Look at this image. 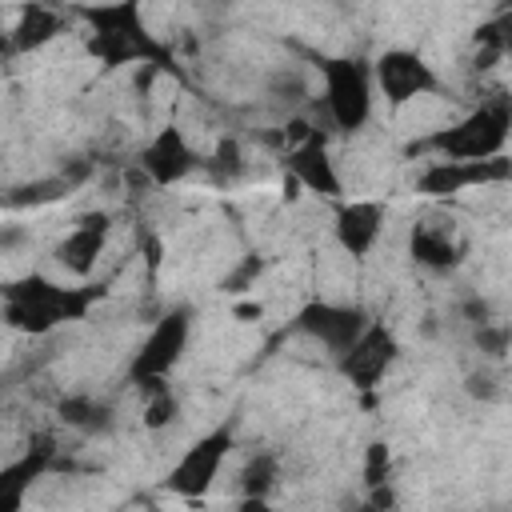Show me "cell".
Instances as JSON below:
<instances>
[{
	"label": "cell",
	"mask_w": 512,
	"mask_h": 512,
	"mask_svg": "<svg viewBox=\"0 0 512 512\" xmlns=\"http://www.w3.org/2000/svg\"><path fill=\"white\" fill-rule=\"evenodd\" d=\"M100 292L104 288H96V284L64 288V284H52L48 276H24V280H12V284L0 288V296H4L0 320L12 324V328H20V332L44 336L56 324L84 320L88 308L100 300Z\"/></svg>",
	"instance_id": "1"
},
{
	"label": "cell",
	"mask_w": 512,
	"mask_h": 512,
	"mask_svg": "<svg viewBox=\"0 0 512 512\" xmlns=\"http://www.w3.org/2000/svg\"><path fill=\"white\" fill-rule=\"evenodd\" d=\"M92 28L88 48L96 60H104L108 68H124V64H152V68H172V56L164 52V44L148 32L144 16H140V0H112V4H92L80 12Z\"/></svg>",
	"instance_id": "2"
},
{
	"label": "cell",
	"mask_w": 512,
	"mask_h": 512,
	"mask_svg": "<svg viewBox=\"0 0 512 512\" xmlns=\"http://www.w3.org/2000/svg\"><path fill=\"white\" fill-rule=\"evenodd\" d=\"M508 124H512V104L508 96H492L480 108H472L464 120L432 132L420 148H432L444 160H488L500 156L508 144Z\"/></svg>",
	"instance_id": "3"
},
{
	"label": "cell",
	"mask_w": 512,
	"mask_h": 512,
	"mask_svg": "<svg viewBox=\"0 0 512 512\" xmlns=\"http://www.w3.org/2000/svg\"><path fill=\"white\" fill-rule=\"evenodd\" d=\"M324 76V104L340 132H360L372 116V68L356 56H316Z\"/></svg>",
	"instance_id": "4"
},
{
	"label": "cell",
	"mask_w": 512,
	"mask_h": 512,
	"mask_svg": "<svg viewBox=\"0 0 512 512\" xmlns=\"http://www.w3.org/2000/svg\"><path fill=\"white\" fill-rule=\"evenodd\" d=\"M188 336H192V312H188V308L164 312V316L152 324V332L144 336V344H140V352L132 356V364H128L132 384H144V388L164 384V376L180 364V356H184V348H188Z\"/></svg>",
	"instance_id": "5"
},
{
	"label": "cell",
	"mask_w": 512,
	"mask_h": 512,
	"mask_svg": "<svg viewBox=\"0 0 512 512\" xmlns=\"http://www.w3.org/2000/svg\"><path fill=\"white\" fill-rule=\"evenodd\" d=\"M372 76H376V84H380V92H384V100L392 108H404V104H412V100H420V96L440 88V76L432 72V64L412 48L380 52L376 64H372Z\"/></svg>",
	"instance_id": "6"
},
{
	"label": "cell",
	"mask_w": 512,
	"mask_h": 512,
	"mask_svg": "<svg viewBox=\"0 0 512 512\" xmlns=\"http://www.w3.org/2000/svg\"><path fill=\"white\" fill-rule=\"evenodd\" d=\"M228 452H232V432H228V428H216V432L200 436V440L176 460V468L168 472V488L180 492V496H188V500L204 496V492L216 484L220 464L228 460Z\"/></svg>",
	"instance_id": "7"
},
{
	"label": "cell",
	"mask_w": 512,
	"mask_h": 512,
	"mask_svg": "<svg viewBox=\"0 0 512 512\" xmlns=\"http://www.w3.org/2000/svg\"><path fill=\"white\" fill-rule=\"evenodd\" d=\"M508 180V160L504 152L500 156H488V160H428L424 172L416 176V188L424 196H456L464 188H476V184H500Z\"/></svg>",
	"instance_id": "8"
},
{
	"label": "cell",
	"mask_w": 512,
	"mask_h": 512,
	"mask_svg": "<svg viewBox=\"0 0 512 512\" xmlns=\"http://www.w3.org/2000/svg\"><path fill=\"white\" fill-rule=\"evenodd\" d=\"M396 352H400V348H396V336L376 320V324H364L360 336H356L336 360H340L344 380H352L356 388H376V384L384 380V372L392 368Z\"/></svg>",
	"instance_id": "9"
},
{
	"label": "cell",
	"mask_w": 512,
	"mask_h": 512,
	"mask_svg": "<svg viewBox=\"0 0 512 512\" xmlns=\"http://www.w3.org/2000/svg\"><path fill=\"white\" fill-rule=\"evenodd\" d=\"M364 324H368V320H364L360 308H352V304H328V300H312V304L300 308V316H296V328L308 332L312 340H320L332 356H340V352L360 336Z\"/></svg>",
	"instance_id": "10"
},
{
	"label": "cell",
	"mask_w": 512,
	"mask_h": 512,
	"mask_svg": "<svg viewBox=\"0 0 512 512\" xmlns=\"http://www.w3.org/2000/svg\"><path fill=\"white\" fill-rule=\"evenodd\" d=\"M108 232H112L108 212H84V216H76V224L68 228V236L56 244V260L72 276H88L100 264L104 248H108Z\"/></svg>",
	"instance_id": "11"
},
{
	"label": "cell",
	"mask_w": 512,
	"mask_h": 512,
	"mask_svg": "<svg viewBox=\"0 0 512 512\" xmlns=\"http://www.w3.org/2000/svg\"><path fill=\"white\" fill-rule=\"evenodd\" d=\"M196 164H200V156H196V148L188 144V136H184L176 124H164V128L148 140V148L140 152V168H144L156 184H176V180H184Z\"/></svg>",
	"instance_id": "12"
},
{
	"label": "cell",
	"mask_w": 512,
	"mask_h": 512,
	"mask_svg": "<svg viewBox=\"0 0 512 512\" xmlns=\"http://www.w3.org/2000/svg\"><path fill=\"white\" fill-rule=\"evenodd\" d=\"M284 168L300 180V188H308L316 196H340V176H336V164H332L320 132H304V140H296L288 148Z\"/></svg>",
	"instance_id": "13"
},
{
	"label": "cell",
	"mask_w": 512,
	"mask_h": 512,
	"mask_svg": "<svg viewBox=\"0 0 512 512\" xmlns=\"http://www.w3.org/2000/svg\"><path fill=\"white\" fill-rule=\"evenodd\" d=\"M384 232V208L376 200H352L336 212V240L348 256L364 260Z\"/></svg>",
	"instance_id": "14"
},
{
	"label": "cell",
	"mask_w": 512,
	"mask_h": 512,
	"mask_svg": "<svg viewBox=\"0 0 512 512\" xmlns=\"http://www.w3.org/2000/svg\"><path fill=\"white\" fill-rule=\"evenodd\" d=\"M408 252H412V260H416V264L444 272V268L460 264L464 244H460V236H456V228H452V224H428V220H424V224H412Z\"/></svg>",
	"instance_id": "15"
},
{
	"label": "cell",
	"mask_w": 512,
	"mask_h": 512,
	"mask_svg": "<svg viewBox=\"0 0 512 512\" xmlns=\"http://www.w3.org/2000/svg\"><path fill=\"white\" fill-rule=\"evenodd\" d=\"M64 32V12L48 0H28L20 4L16 28H12V48L16 52H36L44 44H52Z\"/></svg>",
	"instance_id": "16"
},
{
	"label": "cell",
	"mask_w": 512,
	"mask_h": 512,
	"mask_svg": "<svg viewBox=\"0 0 512 512\" xmlns=\"http://www.w3.org/2000/svg\"><path fill=\"white\" fill-rule=\"evenodd\" d=\"M48 456H52V444L44 440L40 448L24 452L16 464H8V468L0 472V512H4V508H20V504H24V492H28V484L44 472Z\"/></svg>",
	"instance_id": "17"
},
{
	"label": "cell",
	"mask_w": 512,
	"mask_h": 512,
	"mask_svg": "<svg viewBox=\"0 0 512 512\" xmlns=\"http://www.w3.org/2000/svg\"><path fill=\"white\" fill-rule=\"evenodd\" d=\"M60 416H64V424H76V428H100L104 420H108V408L100 404V400H64L60 404Z\"/></svg>",
	"instance_id": "18"
},
{
	"label": "cell",
	"mask_w": 512,
	"mask_h": 512,
	"mask_svg": "<svg viewBox=\"0 0 512 512\" xmlns=\"http://www.w3.org/2000/svg\"><path fill=\"white\" fill-rule=\"evenodd\" d=\"M272 480H276V460H272V456H256V460L244 468V488H248V496H256V500H264V492L272 488Z\"/></svg>",
	"instance_id": "19"
},
{
	"label": "cell",
	"mask_w": 512,
	"mask_h": 512,
	"mask_svg": "<svg viewBox=\"0 0 512 512\" xmlns=\"http://www.w3.org/2000/svg\"><path fill=\"white\" fill-rule=\"evenodd\" d=\"M172 420H176V396L164 384H156V392H152V400L144 408V424L148 428H160V424H172Z\"/></svg>",
	"instance_id": "20"
},
{
	"label": "cell",
	"mask_w": 512,
	"mask_h": 512,
	"mask_svg": "<svg viewBox=\"0 0 512 512\" xmlns=\"http://www.w3.org/2000/svg\"><path fill=\"white\" fill-rule=\"evenodd\" d=\"M60 180H44V184H28V188H20V192H12L4 204H12V208H28V204H48V200H56L60 196Z\"/></svg>",
	"instance_id": "21"
},
{
	"label": "cell",
	"mask_w": 512,
	"mask_h": 512,
	"mask_svg": "<svg viewBox=\"0 0 512 512\" xmlns=\"http://www.w3.org/2000/svg\"><path fill=\"white\" fill-rule=\"evenodd\" d=\"M364 484L368 488L388 484V448L384 444H368V452H364Z\"/></svg>",
	"instance_id": "22"
},
{
	"label": "cell",
	"mask_w": 512,
	"mask_h": 512,
	"mask_svg": "<svg viewBox=\"0 0 512 512\" xmlns=\"http://www.w3.org/2000/svg\"><path fill=\"white\" fill-rule=\"evenodd\" d=\"M20 244H28V228H20V224H0V252H12V248H20Z\"/></svg>",
	"instance_id": "23"
}]
</instances>
